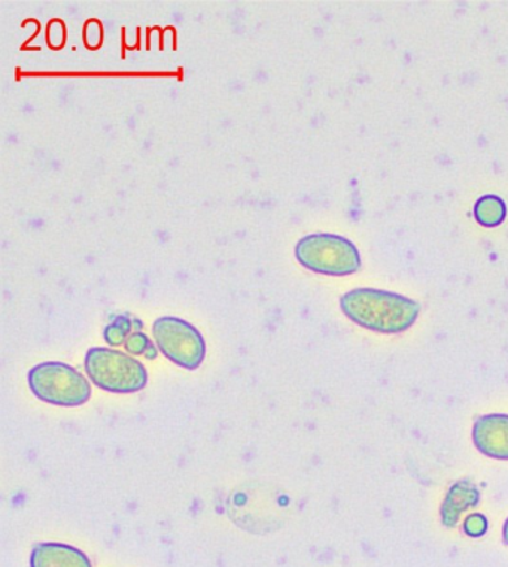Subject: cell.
<instances>
[{
  "instance_id": "obj_1",
  "label": "cell",
  "mask_w": 508,
  "mask_h": 567,
  "mask_svg": "<svg viewBox=\"0 0 508 567\" xmlns=\"http://www.w3.org/2000/svg\"><path fill=\"white\" fill-rule=\"evenodd\" d=\"M349 320L372 332L397 334L416 323L421 305L406 296L377 289H355L340 299Z\"/></svg>"
},
{
  "instance_id": "obj_2",
  "label": "cell",
  "mask_w": 508,
  "mask_h": 567,
  "mask_svg": "<svg viewBox=\"0 0 508 567\" xmlns=\"http://www.w3.org/2000/svg\"><path fill=\"white\" fill-rule=\"evenodd\" d=\"M85 372L93 384L110 393H137L148 384V372L139 360L112 348H90Z\"/></svg>"
},
{
  "instance_id": "obj_3",
  "label": "cell",
  "mask_w": 508,
  "mask_h": 567,
  "mask_svg": "<svg viewBox=\"0 0 508 567\" xmlns=\"http://www.w3.org/2000/svg\"><path fill=\"white\" fill-rule=\"evenodd\" d=\"M296 259L305 269L330 277H346L361 268V256L355 244L331 234L301 238L296 245Z\"/></svg>"
},
{
  "instance_id": "obj_4",
  "label": "cell",
  "mask_w": 508,
  "mask_h": 567,
  "mask_svg": "<svg viewBox=\"0 0 508 567\" xmlns=\"http://www.w3.org/2000/svg\"><path fill=\"white\" fill-rule=\"evenodd\" d=\"M28 381L34 396L51 405L81 406L92 398L87 378L66 363L37 364L30 369Z\"/></svg>"
},
{
  "instance_id": "obj_5",
  "label": "cell",
  "mask_w": 508,
  "mask_h": 567,
  "mask_svg": "<svg viewBox=\"0 0 508 567\" xmlns=\"http://www.w3.org/2000/svg\"><path fill=\"white\" fill-rule=\"evenodd\" d=\"M153 334L162 354L178 367L196 371L204 363L206 355L204 334L183 318H157L153 324Z\"/></svg>"
},
{
  "instance_id": "obj_6",
  "label": "cell",
  "mask_w": 508,
  "mask_h": 567,
  "mask_svg": "<svg viewBox=\"0 0 508 567\" xmlns=\"http://www.w3.org/2000/svg\"><path fill=\"white\" fill-rule=\"evenodd\" d=\"M473 442L486 457L508 460V414L479 416L473 425Z\"/></svg>"
},
{
  "instance_id": "obj_7",
  "label": "cell",
  "mask_w": 508,
  "mask_h": 567,
  "mask_svg": "<svg viewBox=\"0 0 508 567\" xmlns=\"http://www.w3.org/2000/svg\"><path fill=\"white\" fill-rule=\"evenodd\" d=\"M30 567H93L90 558L72 545L38 544L30 556Z\"/></svg>"
},
{
  "instance_id": "obj_8",
  "label": "cell",
  "mask_w": 508,
  "mask_h": 567,
  "mask_svg": "<svg viewBox=\"0 0 508 567\" xmlns=\"http://www.w3.org/2000/svg\"><path fill=\"white\" fill-rule=\"evenodd\" d=\"M480 502V493L471 481H458L449 488L442 505V522L446 527L458 526L463 514L476 508Z\"/></svg>"
},
{
  "instance_id": "obj_9",
  "label": "cell",
  "mask_w": 508,
  "mask_h": 567,
  "mask_svg": "<svg viewBox=\"0 0 508 567\" xmlns=\"http://www.w3.org/2000/svg\"><path fill=\"white\" fill-rule=\"evenodd\" d=\"M507 206L501 197L488 195L476 202L475 217L477 223L485 227L501 225L506 218Z\"/></svg>"
},
{
  "instance_id": "obj_10",
  "label": "cell",
  "mask_w": 508,
  "mask_h": 567,
  "mask_svg": "<svg viewBox=\"0 0 508 567\" xmlns=\"http://www.w3.org/2000/svg\"><path fill=\"white\" fill-rule=\"evenodd\" d=\"M137 323H139V321L135 320V318H115V320L112 321V323L107 326L105 330L106 342L112 347L123 346V343H126L128 337L135 332L133 326H136Z\"/></svg>"
},
{
  "instance_id": "obj_11",
  "label": "cell",
  "mask_w": 508,
  "mask_h": 567,
  "mask_svg": "<svg viewBox=\"0 0 508 567\" xmlns=\"http://www.w3.org/2000/svg\"><path fill=\"white\" fill-rule=\"evenodd\" d=\"M124 346H126V350L131 352V354L146 355L149 360H153L155 355H157V350H155L153 342L149 341L145 333L141 332V329L135 330V332L128 337Z\"/></svg>"
},
{
  "instance_id": "obj_12",
  "label": "cell",
  "mask_w": 508,
  "mask_h": 567,
  "mask_svg": "<svg viewBox=\"0 0 508 567\" xmlns=\"http://www.w3.org/2000/svg\"><path fill=\"white\" fill-rule=\"evenodd\" d=\"M464 530L471 538H480L488 532V519L481 514H473L465 519Z\"/></svg>"
},
{
  "instance_id": "obj_13",
  "label": "cell",
  "mask_w": 508,
  "mask_h": 567,
  "mask_svg": "<svg viewBox=\"0 0 508 567\" xmlns=\"http://www.w3.org/2000/svg\"><path fill=\"white\" fill-rule=\"evenodd\" d=\"M502 536H504V543H506V545H508V518H507V522L504 523Z\"/></svg>"
}]
</instances>
